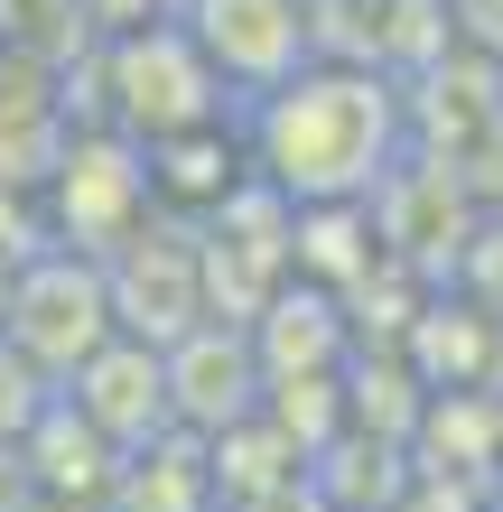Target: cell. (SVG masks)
I'll list each match as a JSON object with an SVG mask.
<instances>
[{"label":"cell","mask_w":503,"mask_h":512,"mask_svg":"<svg viewBox=\"0 0 503 512\" xmlns=\"http://www.w3.org/2000/svg\"><path fill=\"white\" fill-rule=\"evenodd\" d=\"M38 205H47V243L84 252V261H103L112 243H131V233L159 215L150 205V159H140V140H122V131H75L66 159L47 168Z\"/></svg>","instance_id":"obj_4"},{"label":"cell","mask_w":503,"mask_h":512,"mask_svg":"<svg viewBox=\"0 0 503 512\" xmlns=\"http://www.w3.org/2000/svg\"><path fill=\"white\" fill-rule=\"evenodd\" d=\"M159 364H168V419L187 438H233V429H252L261 419V354H252V326H224V317H205L187 326L177 345H159Z\"/></svg>","instance_id":"obj_7"},{"label":"cell","mask_w":503,"mask_h":512,"mask_svg":"<svg viewBox=\"0 0 503 512\" xmlns=\"http://www.w3.org/2000/svg\"><path fill=\"white\" fill-rule=\"evenodd\" d=\"M56 401H66L94 438H112L122 457L177 429L168 419V364H159V345H140V336H112L103 354H84V364L56 382Z\"/></svg>","instance_id":"obj_8"},{"label":"cell","mask_w":503,"mask_h":512,"mask_svg":"<svg viewBox=\"0 0 503 512\" xmlns=\"http://www.w3.org/2000/svg\"><path fill=\"white\" fill-rule=\"evenodd\" d=\"M103 512H215V447L168 429L150 447H131L122 475H112Z\"/></svg>","instance_id":"obj_9"},{"label":"cell","mask_w":503,"mask_h":512,"mask_svg":"<svg viewBox=\"0 0 503 512\" xmlns=\"http://www.w3.org/2000/svg\"><path fill=\"white\" fill-rule=\"evenodd\" d=\"M243 159L289 205H373L410 168V112L392 75L308 56L289 84L243 103Z\"/></svg>","instance_id":"obj_1"},{"label":"cell","mask_w":503,"mask_h":512,"mask_svg":"<svg viewBox=\"0 0 503 512\" xmlns=\"http://www.w3.org/2000/svg\"><path fill=\"white\" fill-rule=\"evenodd\" d=\"M94 75H103V131H122V140H140V149L168 140V131H196V122L243 112L177 19H150V28L103 38V66H94Z\"/></svg>","instance_id":"obj_2"},{"label":"cell","mask_w":503,"mask_h":512,"mask_svg":"<svg viewBox=\"0 0 503 512\" xmlns=\"http://www.w3.org/2000/svg\"><path fill=\"white\" fill-rule=\"evenodd\" d=\"M103 289H112V326L140 345H177L187 326H205V261H196V224L150 215L131 243L103 252Z\"/></svg>","instance_id":"obj_5"},{"label":"cell","mask_w":503,"mask_h":512,"mask_svg":"<svg viewBox=\"0 0 503 512\" xmlns=\"http://www.w3.org/2000/svg\"><path fill=\"white\" fill-rule=\"evenodd\" d=\"M122 326H112V289H103V261L84 252H28L10 261V298H0V345L19 354L38 382H66L84 354H103Z\"/></svg>","instance_id":"obj_3"},{"label":"cell","mask_w":503,"mask_h":512,"mask_svg":"<svg viewBox=\"0 0 503 512\" xmlns=\"http://www.w3.org/2000/svg\"><path fill=\"white\" fill-rule=\"evenodd\" d=\"M177 28L196 38V56L224 75L233 103L271 94V84H289L317 56V28H308V0H187L177 10Z\"/></svg>","instance_id":"obj_6"}]
</instances>
